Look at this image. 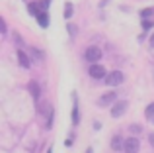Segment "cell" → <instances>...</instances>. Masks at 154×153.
I'll list each match as a JSON object with an SVG mask.
<instances>
[{"label": "cell", "mask_w": 154, "mask_h": 153, "mask_svg": "<svg viewBox=\"0 0 154 153\" xmlns=\"http://www.w3.org/2000/svg\"><path fill=\"white\" fill-rule=\"evenodd\" d=\"M125 80V75L121 73V71H111L107 76H105V84L107 86H117V84H121Z\"/></svg>", "instance_id": "1"}, {"label": "cell", "mask_w": 154, "mask_h": 153, "mask_svg": "<svg viewBox=\"0 0 154 153\" xmlns=\"http://www.w3.org/2000/svg\"><path fill=\"white\" fill-rule=\"evenodd\" d=\"M84 57H86V61L96 63L98 59H102V49H100V47H96V45H90L86 49V53H84Z\"/></svg>", "instance_id": "2"}, {"label": "cell", "mask_w": 154, "mask_h": 153, "mask_svg": "<svg viewBox=\"0 0 154 153\" xmlns=\"http://www.w3.org/2000/svg\"><path fill=\"white\" fill-rule=\"evenodd\" d=\"M139 147H140V142L137 138H127V139H125V145H123L125 153H137Z\"/></svg>", "instance_id": "3"}, {"label": "cell", "mask_w": 154, "mask_h": 153, "mask_svg": "<svg viewBox=\"0 0 154 153\" xmlns=\"http://www.w3.org/2000/svg\"><path fill=\"white\" fill-rule=\"evenodd\" d=\"M127 106H129V104L125 102V100L115 102V104H113V108H111V116H113V118H119V116H123L125 110H127Z\"/></svg>", "instance_id": "4"}, {"label": "cell", "mask_w": 154, "mask_h": 153, "mask_svg": "<svg viewBox=\"0 0 154 153\" xmlns=\"http://www.w3.org/2000/svg\"><path fill=\"white\" fill-rule=\"evenodd\" d=\"M113 100H115V90L105 92L102 98L98 100V106H100V108H105V106H109V104H113Z\"/></svg>", "instance_id": "5"}, {"label": "cell", "mask_w": 154, "mask_h": 153, "mask_svg": "<svg viewBox=\"0 0 154 153\" xmlns=\"http://www.w3.org/2000/svg\"><path fill=\"white\" fill-rule=\"evenodd\" d=\"M105 75L107 73H105V69L102 65H92L90 67V76L92 79H105Z\"/></svg>", "instance_id": "6"}, {"label": "cell", "mask_w": 154, "mask_h": 153, "mask_svg": "<svg viewBox=\"0 0 154 153\" xmlns=\"http://www.w3.org/2000/svg\"><path fill=\"white\" fill-rule=\"evenodd\" d=\"M18 59H20V65H22V67H26V69H27V67H29V59H27V55L23 53L22 49L18 51Z\"/></svg>", "instance_id": "7"}, {"label": "cell", "mask_w": 154, "mask_h": 153, "mask_svg": "<svg viewBox=\"0 0 154 153\" xmlns=\"http://www.w3.org/2000/svg\"><path fill=\"white\" fill-rule=\"evenodd\" d=\"M27 88H29V92H31V96H33V98H39V84L35 83V80H31Z\"/></svg>", "instance_id": "8"}, {"label": "cell", "mask_w": 154, "mask_h": 153, "mask_svg": "<svg viewBox=\"0 0 154 153\" xmlns=\"http://www.w3.org/2000/svg\"><path fill=\"white\" fill-rule=\"evenodd\" d=\"M123 145H125V142L119 138V135H115V138H113V142H111V147L117 151V149H123Z\"/></svg>", "instance_id": "9"}, {"label": "cell", "mask_w": 154, "mask_h": 153, "mask_svg": "<svg viewBox=\"0 0 154 153\" xmlns=\"http://www.w3.org/2000/svg\"><path fill=\"white\" fill-rule=\"evenodd\" d=\"M72 124H74V126H78V124H80V112H78V104H74V108H72Z\"/></svg>", "instance_id": "10"}, {"label": "cell", "mask_w": 154, "mask_h": 153, "mask_svg": "<svg viewBox=\"0 0 154 153\" xmlns=\"http://www.w3.org/2000/svg\"><path fill=\"white\" fill-rule=\"evenodd\" d=\"M37 22H39V26H41V28H47V26H49V16L43 12V14L37 16Z\"/></svg>", "instance_id": "11"}, {"label": "cell", "mask_w": 154, "mask_h": 153, "mask_svg": "<svg viewBox=\"0 0 154 153\" xmlns=\"http://www.w3.org/2000/svg\"><path fill=\"white\" fill-rule=\"evenodd\" d=\"M146 118L148 120H154V102L148 104V108H146Z\"/></svg>", "instance_id": "12"}, {"label": "cell", "mask_w": 154, "mask_h": 153, "mask_svg": "<svg viewBox=\"0 0 154 153\" xmlns=\"http://www.w3.org/2000/svg\"><path fill=\"white\" fill-rule=\"evenodd\" d=\"M64 16H66V18H70V16H72V4L70 2L66 4V12H64Z\"/></svg>", "instance_id": "13"}, {"label": "cell", "mask_w": 154, "mask_h": 153, "mask_svg": "<svg viewBox=\"0 0 154 153\" xmlns=\"http://www.w3.org/2000/svg\"><path fill=\"white\" fill-rule=\"evenodd\" d=\"M143 28H144V30H150V28H152V22H150V20H144V22H143Z\"/></svg>", "instance_id": "14"}, {"label": "cell", "mask_w": 154, "mask_h": 153, "mask_svg": "<svg viewBox=\"0 0 154 153\" xmlns=\"http://www.w3.org/2000/svg\"><path fill=\"white\" fill-rule=\"evenodd\" d=\"M131 132L133 134H139V132H143V128L140 126H131Z\"/></svg>", "instance_id": "15"}, {"label": "cell", "mask_w": 154, "mask_h": 153, "mask_svg": "<svg viewBox=\"0 0 154 153\" xmlns=\"http://www.w3.org/2000/svg\"><path fill=\"white\" fill-rule=\"evenodd\" d=\"M150 14H152V10H143V12H140V16H143V18H148Z\"/></svg>", "instance_id": "16"}, {"label": "cell", "mask_w": 154, "mask_h": 153, "mask_svg": "<svg viewBox=\"0 0 154 153\" xmlns=\"http://www.w3.org/2000/svg\"><path fill=\"white\" fill-rule=\"evenodd\" d=\"M148 138H150V143H152V147H154V134H150Z\"/></svg>", "instance_id": "17"}, {"label": "cell", "mask_w": 154, "mask_h": 153, "mask_svg": "<svg viewBox=\"0 0 154 153\" xmlns=\"http://www.w3.org/2000/svg\"><path fill=\"white\" fill-rule=\"evenodd\" d=\"M150 45L154 47V34H152V37H150Z\"/></svg>", "instance_id": "18"}, {"label": "cell", "mask_w": 154, "mask_h": 153, "mask_svg": "<svg viewBox=\"0 0 154 153\" xmlns=\"http://www.w3.org/2000/svg\"><path fill=\"white\" fill-rule=\"evenodd\" d=\"M86 153H94V151H92V149H88V151H86Z\"/></svg>", "instance_id": "19"}, {"label": "cell", "mask_w": 154, "mask_h": 153, "mask_svg": "<svg viewBox=\"0 0 154 153\" xmlns=\"http://www.w3.org/2000/svg\"><path fill=\"white\" fill-rule=\"evenodd\" d=\"M152 122H154V120H152Z\"/></svg>", "instance_id": "20"}]
</instances>
